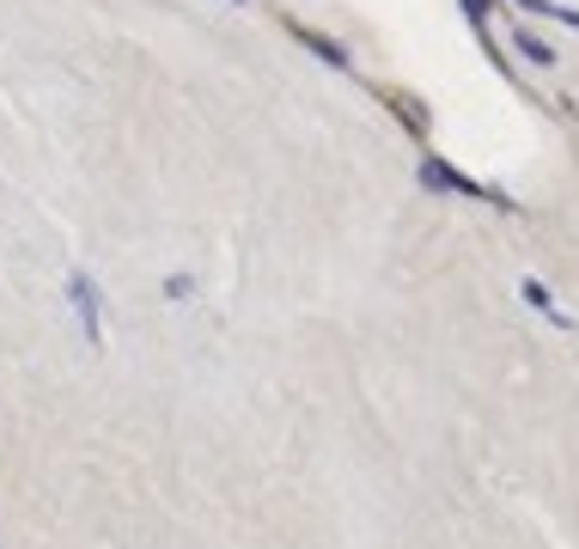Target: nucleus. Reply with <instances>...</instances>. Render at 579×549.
Here are the masks:
<instances>
[{"instance_id": "39448f33", "label": "nucleus", "mask_w": 579, "mask_h": 549, "mask_svg": "<svg viewBox=\"0 0 579 549\" xmlns=\"http://www.w3.org/2000/svg\"><path fill=\"white\" fill-rule=\"evenodd\" d=\"M189 288H196L189 274H171V281H165V293H171V300H189Z\"/></svg>"}, {"instance_id": "20e7f679", "label": "nucleus", "mask_w": 579, "mask_h": 549, "mask_svg": "<svg viewBox=\"0 0 579 549\" xmlns=\"http://www.w3.org/2000/svg\"><path fill=\"white\" fill-rule=\"evenodd\" d=\"M525 300H531V305H537V312H549V318H555V305H549L543 281H525Z\"/></svg>"}, {"instance_id": "f257e3e1", "label": "nucleus", "mask_w": 579, "mask_h": 549, "mask_svg": "<svg viewBox=\"0 0 579 549\" xmlns=\"http://www.w3.org/2000/svg\"><path fill=\"white\" fill-rule=\"evenodd\" d=\"M67 305H74L86 349H104V300H98V281L86 269H67Z\"/></svg>"}, {"instance_id": "f03ea898", "label": "nucleus", "mask_w": 579, "mask_h": 549, "mask_svg": "<svg viewBox=\"0 0 579 549\" xmlns=\"http://www.w3.org/2000/svg\"><path fill=\"white\" fill-rule=\"evenodd\" d=\"M293 30H299V44L311 49V56H323V61H330L335 74H348V68H354V61H348V49L335 44V37H323V30H305V25H293Z\"/></svg>"}, {"instance_id": "0eeeda50", "label": "nucleus", "mask_w": 579, "mask_h": 549, "mask_svg": "<svg viewBox=\"0 0 579 549\" xmlns=\"http://www.w3.org/2000/svg\"><path fill=\"white\" fill-rule=\"evenodd\" d=\"M238 7H244V0H238Z\"/></svg>"}, {"instance_id": "423d86ee", "label": "nucleus", "mask_w": 579, "mask_h": 549, "mask_svg": "<svg viewBox=\"0 0 579 549\" xmlns=\"http://www.w3.org/2000/svg\"><path fill=\"white\" fill-rule=\"evenodd\" d=\"M464 13H470L476 25H488V0H464Z\"/></svg>"}, {"instance_id": "7ed1b4c3", "label": "nucleus", "mask_w": 579, "mask_h": 549, "mask_svg": "<svg viewBox=\"0 0 579 549\" xmlns=\"http://www.w3.org/2000/svg\"><path fill=\"white\" fill-rule=\"evenodd\" d=\"M513 44H518V56H525V61H537V68H555V49H549L531 25H518V30H513Z\"/></svg>"}]
</instances>
